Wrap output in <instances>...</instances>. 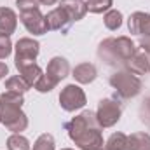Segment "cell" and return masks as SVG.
I'll return each instance as SVG.
<instances>
[{
	"mask_svg": "<svg viewBox=\"0 0 150 150\" xmlns=\"http://www.w3.org/2000/svg\"><path fill=\"white\" fill-rule=\"evenodd\" d=\"M59 0H40V4L42 5H54V4H58Z\"/></svg>",
	"mask_w": 150,
	"mask_h": 150,
	"instance_id": "cell-30",
	"label": "cell"
},
{
	"mask_svg": "<svg viewBox=\"0 0 150 150\" xmlns=\"http://www.w3.org/2000/svg\"><path fill=\"white\" fill-rule=\"evenodd\" d=\"M72 77L79 84H91L98 77V70H96V67L93 63H80L74 68Z\"/></svg>",
	"mask_w": 150,
	"mask_h": 150,
	"instance_id": "cell-15",
	"label": "cell"
},
{
	"mask_svg": "<svg viewBox=\"0 0 150 150\" xmlns=\"http://www.w3.org/2000/svg\"><path fill=\"white\" fill-rule=\"evenodd\" d=\"M98 127H101V126H100V122H98V119H96V112H91V110L80 112L77 117H74L72 120H68V122L65 124V129L68 131V136H70L72 142H75L79 136L86 134L87 131L98 129ZM101 129H103V127H101Z\"/></svg>",
	"mask_w": 150,
	"mask_h": 150,
	"instance_id": "cell-4",
	"label": "cell"
},
{
	"mask_svg": "<svg viewBox=\"0 0 150 150\" xmlns=\"http://www.w3.org/2000/svg\"><path fill=\"white\" fill-rule=\"evenodd\" d=\"M59 7L68 14V18L72 21H80L86 14H87V5L84 0H61Z\"/></svg>",
	"mask_w": 150,
	"mask_h": 150,
	"instance_id": "cell-13",
	"label": "cell"
},
{
	"mask_svg": "<svg viewBox=\"0 0 150 150\" xmlns=\"http://www.w3.org/2000/svg\"><path fill=\"white\" fill-rule=\"evenodd\" d=\"M86 5H87V12L103 14V12H108L112 9L113 0H87Z\"/></svg>",
	"mask_w": 150,
	"mask_h": 150,
	"instance_id": "cell-22",
	"label": "cell"
},
{
	"mask_svg": "<svg viewBox=\"0 0 150 150\" xmlns=\"http://www.w3.org/2000/svg\"><path fill=\"white\" fill-rule=\"evenodd\" d=\"M45 23H47V30L49 32H61L63 35H67L70 26L74 25V21L68 18V14L59 5L45 14Z\"/></svg>",
	"mask_w": 150,
	"mask_h": 150,
	"instance_id": "cell-9",
	"label": "cell"
},
{
	"mask_svg": "<svg viewBox=\"0 0 150 150\" xmlns=\"http://www.w3.org/2000/svg\"><path fill=\"white\" fill-rule=\"evenodd\" d=\"M84 2H87V0H84Z\"/></svg>",
	"mask_w": 150,
	"mask_h": 150,
	"instance_id": "cell-32",
	"label": "cell"
},
{
	"mask_svg": "<svg viewBox=\"0 0 150 150\" xmlns=\"http://www.w3.org/2000/svg\"><path fill=\"white\" fill-rule=\"evenodd\" d=\"M126 68L134 75L150 74V54L143 52V51H136L134 56L126 63Z\"/></svg>",
	"mask_w": 150,
	"mask_h": 150,
	"instance_id": "cell-12",
	"label": "cell"
},
{
	"mask_svg": "<svg viewBox=\"0 0 150 150\" xmlns=\"http://www.w3.org/2000/svg\"><path fill=\"white\" fill-rule=\"evenodd\" d=\"M18 72L19 75L30 84V87H33L35 84H37V80L42 77V68L38 67L37 63H30V65H25V67H21V68H18Z\"/></svg>",
	"mask_w": 150,
	"mask_h": 150,
	"instance_id": "cell-17",
	"label": "cell"
},
{
	"mask_svg": "<svg viewBox=\"0 0 150 150\" xmlns=\"http://www.w3.org/2000/svg\"><path fill=\"white\" fill-rule=\"evenodd\" d=\"M140 120L150 127V96H147L143 101H142V105H140Z\"/></svg>",
	"mask_w": 150,
	"mask_h": 150,
	"instance_id": "cell-26",
	"label": "cell"
},
{
	"mask_svg": "<svg viewBox=\"0 0 150 150\" xmlns=\"http://www.w3.org/2000/svg\"><path fill=\"white\" fill-rule=\"evenodd\" d=\"M19 19H21L23 26L26 28V32L32 33V35H45L49 32L47 23H45V16L38 9L19 12Z\"/></svg>",
	"mask_w": 150,
	"mask_h": 150,
	"instance_id": "cell-8",
	"label": "cell"
},
{
	"mask_svg": "<svg viewBox=\"0 0 150 150\" xmlns=\"http://www.w3.org/2000/svg\"><path fill=\"white\" fill-rule=\"evenodd\" d=\"M61 150H74V149H61Z\"/></svg>",
	"mask_w": 150,
	"mask_h": 150,
	"instance_id": "cell-31",
	"label": "cell"
},
{
	"mask_svg": "<svg viewBox=\"0 0 150 150\" xmlns=\"http://www.w3.org/2000/svg\"><path fill=\"white\" fill-rule=\"evenodd\" d=\"M58 86V82L51 77V75H47V74H42V77L37 80V84L33 86L35 89H37L38 93H51L54 87Z\"/></svg>",
	"mask_w": 150,
	"mask_h": 150,
	"instance_id": "cell-24",
	"label": "cell"
},
{
	"mask_svg": "<svg viewBox=\"0 0 150 150\" xmlns=\"http://www.w3.org/2000/svg\"><path fill=\"white\" fill-rule=\"evenodd\" d=\"M87 103L86 100V93L75 86V84H68L61 89L59 93V107L65 110V112H75V110H80L84 105Z\"/></svg>",
	"mask_w": 150,
	"mask_h": 150,
	"instance_id": "cell-7",
	"label": "cell"
},
{
	"mask_svg": "<svg viewBox=\"0 0 150 150\" xmlns=\"http://www.w3.org/2000/svg\"><path fill=\"white\" fill-rule=\"evenodd\" d=\"M108 82L115 91V96L120 100H131V98L138 96L143 87L142 79L133 72H129L127 68H120V70L113 72Z\"/></svg>",
	"mask_w": 150,
	"mask_h": 150,
	"instance_id": "cell-3",
	"label": "cell"
},
{
	"mask_svg": "<svg viewBox=\"0 0 150 150\" xmlns=\"http://www.w3.org/2000/svg\"><path fill=\"white\" fill-rule=\"evenodd\" d=\"M127 28L133 35H150V14L142 11L133 12L127 19Z\"/></svg>",
	"mask_w": 150,
	"mask_h": 150,
	"instance_id": "cell-10",
	"label": "cell"
},
{
	"mask_svg": "<svg viewBox=\"0 0 150 150\" xmlns=\"http://www.w3.org/2000/svg\"><path fill=\"white\" fill-rule=\"evenodd\" d=\"M38 52H40V44L38 40L30 37H23L19 38L14 44V65L16 68H21L25 65L35 63Z\"/></svg>",
	"mask_w": 150,
	"mask_h": 150,
	"instance_id": "cell-5",
	"label": "cell"
},
{
	"mask_svg": "<svg viewBox=\"0 0 150 150\" xmlns=\"http://www.w3.org/2000/svg\"><path fill=\"white\" fill-rule=\"evenodd\" d=\"M122 12L117 11V9H110L108 12H105V18H103V23L105 26L110 30V32H115L122 26Z\"/></svg>",
	"mask_w": 150,
	"mask_h": 150,
	"instance_id": "cell-20",
	"label": "cell"
},
{
	"mask_svg": "<svg viewBox=\"0 0 150 150\" xmlns=\"http://www.w3.org/2000/svg\"><path fill=\"white\" fill-rule=\"evenodd\" d=\"M54 149H56V143H54L52 134L44 133V134H40L37 140H35L33 149H32V150H54Z\"/></svg>",
	"mask_w": 150,
	"mask_h": 150,
	"instance_id": "cell-23",
	"label": "cell"
},
{
	"mask_svg": "<svg viewBox=\"0 0 150 150\" xmlns=\"http://www.w3.org/2000/svg\"><path fill=\"white\" fill-rule=\"evenodd\" d=\"M136 44L129 37L122 35V37H108L100 42L98 45V58L101 61H105V65L108 67H122L126 68V63L134 56L136 52Z\"/></svg>",
	"mask_w": 150,
	"mask_h": 150,
	"instance_id": "cell-1",
	"label": "cell"
},
{
	"mask_svg": "<svg viewBox=\"0 0 150 150\" xmlns=\"http://www.w3.org/2000/svg\"><path fill=\"white\" fill-rule=\"evenodd\" d=\"M126 145H127V134L113 133V134H110V138L103 143V147L100 150H126Z\"/></svg>",
	"mask_w": 150,
	"mask_h": 150,
	"instance_id": "cell-19",
	"label": "cell"
},
{
	"mask_svg": "<svg viewBox=\"0 0 150 150\" xmlns=\"http://www.w3.org/2000/svg\"><path fill=\"white\" fill-rule=\"evenodd\" d=\"M122 115V103L117 98H105L98 103L96 119L101 127H112L120 120Z\"/></svg>",
	"mask_w": 150,
	"mask_h": 150,
	"instance_id": "cell-6",
	"label": "cell"
},
{
	"mask_svg": "<svg viewBox=\"0 0 150 150\" xmlns=\"http://www.w3.org/2000/svg\"><path fill=\"white\" fill-rule=\"evenodd\" d=\"M18 28V16L11 7H0V33L12 35Z\"/></svg>",
	"mask_w": 150,
	"mask_h": 150,
	"instance_id": "cell-14",
	"label": "cell"
},
{
	"mask_svg": "<svg viewBox=\"0 0 150 150\" xmlns=\"http://www.w3.org/2000/svg\"><path fill=\"white\" fill-rule=\"evenodd\" d=\"M45 74L51 75V77L59 84L63 79H67L68 74H70V63H68L65 58H61V56H54V58L47 63Z\"/></svg>",
	"mask_w": 150,
	"mask_h": 150,
	"instance_id": "cell-11",
	"label": "cell"
},
{
	"mask_svg": "<svg viewBox=\"0 0 150 150\" xmlns=\"http://www.w3.org/2000/svg\"><path fill=\"white\" fill-rule=\"evenodd\" d=\"M16 5L19 9V12H25V11H33L40 7V0H16Z\"/></svg>",
	"mask_w": 150,
	"mask_h": 150,
	"instance_id": "cell-27",
	"label": "cell"
},
{
	"mask_svg": "<svg viewBox=\"0 0 150 150\" xmlns=\"http://www.w3.org/2000/svg\"><path fill=\"white\" fill-rule=\"evenodd\" d=\"M138 45L142 47V51H143V52L150 54V35H145V37H142V38H140Z\"/></svg>",
	"mask_w": 150,
	"mask_h": 150,
	"instance_id": "cell-28",
	"label": "cell"
},
{
	"mask_svg": "<svg viewBox=\"0 0 150 150\" xmlns=\"http://www.w3.org/2000/svg\"><path fill=\"white\" fill-rule=\"evenodd\" d=\"M25 103L23 94L4 91L0 94V122L11 133H21L28 127V117L21 110Z\"/></svg>",
	"mask_w": 150,
	"mask_h": 150,
	"instance_id": "cell-2",
	"label": "cell"
},
{
	"mask_svg": "<svg viewBox=\"0 0 150 150\" xmlns=\"http://www.w3.org/2000/svg\"><path fill=\"white\" fill-rule=\"evenodd\" d=\"M28 89H30V84H28V82H26L21 75L9 77V79L5 80V91L16 93V94H25Z\"/></svg>",
	"mask_w": 150,
	"mask_h": 150,
	"instance_id": "cell-18",
	"label": "cell"
},
{
	"mask_svg": "<svg viewBox=\"0 0 150 150\" xmlns=\"http://www.w3.org/2000/svg\"><path fill=\"white\" fill-rule=\"evenodd\" d=\"M5 75H9V68H7V65H5V63H2V61H0V80H2V79H5Z\"/></svg>",
	"mask_w": 150,
	"mask_h": 150,
	"instance_id": "cell-29",
	"label": "cell"
},
{
	"mask_svg": "<svg viewBox=\"0 0 150 150\" xmlns=\"http://www.w3.org/2000/svg\"><path fill=\"white\" fill-rule=\"evenodd\" d=\"M12 49H14V45H12V42H11V37L0 33V59L9 58V56L12 54Z\"/></svg>",
	"mask_w": 150,
	"mask_h": 150,
	"instance_id": "cell-25",
	"label": "cell"
},
{
	"mask_svg": "<svg viewBox=\"0 0 150 150\" xmlns=\"http://www.w3.org/2000/svg\"><path fill=\"white\" fill-rule=\"evenodd\" d=\"M7 150H30V142L21 133H12L7 138Z\"/></svg>",
	"mask_w": 150,
	"mask_h": 150,
	"instance_id": "cell-21",
	"label": "cell"
},
{
	"mask_svg": "<svg viewBox=\"0 0 150 150\" xmlns=\"http://www.w3.org/2000/svg\"><path fill=\"white\" fill-rule=\"evenodd\" d=\"M126 150H150V134L142 131L129 134Z\"/></svg>",
	"mask_w": 150,
	"mask_h": 150,
	"instance_id": "cell-16",
	"label": "cell"
}]
</instances>
